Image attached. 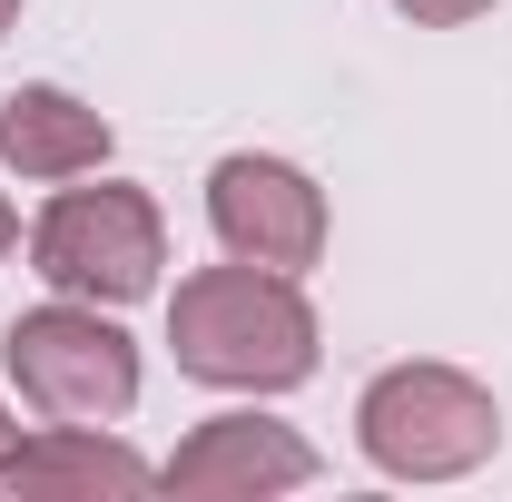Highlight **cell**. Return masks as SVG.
Returning <instances> with one entry per match:
<instances>
[{
  "mask_svg": "<svg viewBox=\"0 0 512 502\" xmlns=\"http://www.w3.org/2000/svg\"><path fill=\"white\" fill-rule=\"evenodd\" d=\"M168 345H178V375L217 394H286L316 375V306L286 266L227 256L168 296Z\"/></svg>",
  "mask_w": 512,
  "mask_h": 502,
  "instance_id": "obj_1",
  "label": "cell"
},
{
  "mask_svg": "<svg viewBox=\"0 0 512 502\" xmlns=\"http://www.w3.org/2000/svg\"><path fill=\"white\" fill-rule=\"evenodd\" d=\"M355 443L394 483H453L503 443V404L463 365H384L355 404Z\"/></svg>",
  "mask_w": 512,
  "mask_h": 502,
  "instance_id": "obj_2",
  "label": "cell"
},
{
  "mask_svg": "<svg viewBox=\"0 0 512 502\" xmlns=\"http://www.w3.org/2000/svg\"><path fill=\"white\" fill-rule=\"evenodd\" d=\"M30 266L50 276V296H89V306H138L168 266V217L148 188H60L30 227Z\"/></svg>",
  "mask_w": 512,
  "mask_h": 502,
  "instance_id": "obj_3",
  "label": "cell"
},
{
  "mask_svg": "<svg viewBox=\"0 0 512 502\" xmlns=\"http://www.w3.org/2000/svg\"><path fill=\"white\" fill-rule=\"evenodd\" d=\"M0 355H10V384L30 394V414L50 424H119L138 404V345L89 296H50V306L10 315Z\"/></svg>",
  "mask_w": 512,
  "mask_h": 502,
  "instance_id": "obj_4",
  "label": "cell"
},
{
  "mask_svg": "<svg viewBox=\"0 0 512 502\" xmlns=\"http://www.w3.org/2000/svg\"><path fill=\"white\" fill-rule=\"evenodd\" d=\"M207 227L217 247L247 256V266H316L325 256V188L296 168V158H266V148H237L207 168Z\"/></svg>",
  "mask_w": 512,
  "mask_h": 502,
  "instance_id": "obj_5",
  "label": "cell"
},
{
  "mask_svg": "<svg viewBox=\"0 0 512 502\" xmlns=\"http://www.w3.org/2000/svg\"><path fill=\"white\" fill-rule=\"evenodd\" d=\"M158 483L188 493V502H256V493L316 483V453L286 434V424H266V414H217V424H197V434L158 463Z\"/></svg>",
  "mask_w": 512,
  "mask_h": 502,
  "instance_id": "obj_6",
  "label": "cell"
},
{
  "mask_svg": "<svg viewBox=\"0 0 512 502\" xmlns=\"http://www.w3.org/2000/svg\"><path fill=\"white\" fill-rule=\"evenodd\" d=\"M148 483H158V463H138L99 424H50V434L0 453V493H30V502H128Z\"/></svg>",
  "mask_w": 512,
  "mask_h": 502,
  "instance_id": "obj_7",
  "label": "cell"
},
{
  "mask_svg": "<svg viewBox=\"0 0 512 502\" xmlns=\"http://www.w3.org/2000/svg\"><path fill=\"white\" fill-rule=\"evenodd\" d=\"M109 148H119V138H109V119H99L79 89L30 79V89L0 99V158H10L20 178H99Z\"/></svg>",
  "mask_w": 512,
  "mask_h": 502,
  "instance_id": "obj_8",
  "label": "cell"
},
{
  "mask_svg": "<svg viewBox=\"0 0 512 502\" xmlns=\"http://www.w3.org/2000/svg\"><path fill=\"white\" fill-rule=\"evenodd\" d=\"M404 20H424V30H463V20H483L493 0H394Z\"/></svg>",
  "mask_w": 512,
  "mask_h": 502,
  "instance_id": "obj_9",
  "label": "cell"
},
{
  "mask_svg": "<svg viewBox=\"0 0 512 502\" xmlns=\"http://www.w3.org/2000/svg\"><path fill=\"white\" fill-rule=\"evenodd\" d=\"M20 247V217H10V197H0V256Z\"/></svg>",
  "mask_w": 512,
  "mask_h": 502,
  "instance_id": "obj_10",
  "label": "cell"
},
{
  "mask_svg": "<svg viewBox=\"0 0 512 502\" xmlns=\"http://www.w3.org/2000/svg\"><path fill=\"white\" fill-rule=\"evenodd\" d=\"M10 20H20V0H0V30H10Z\"/></svg>",
  "mask_w": 512,
  "mask_h": 502,
  "instance_id": "obj_11",
  "label": "cell"
},
{
  "mask_svg": "<svg viewBox=\"0 0 512 502\" xmlns=\"http://www.w3.org/2000/svg\"><path fill=\"white\" fill-rule=\"evenodd\" d=\"M0 453H10V414H0Z\"/></svg>",
  "mask_w": 512,
  "mask_h": 502,
  "instance_id": "obj_12",
  "label": "cell"
}]
</instances>
